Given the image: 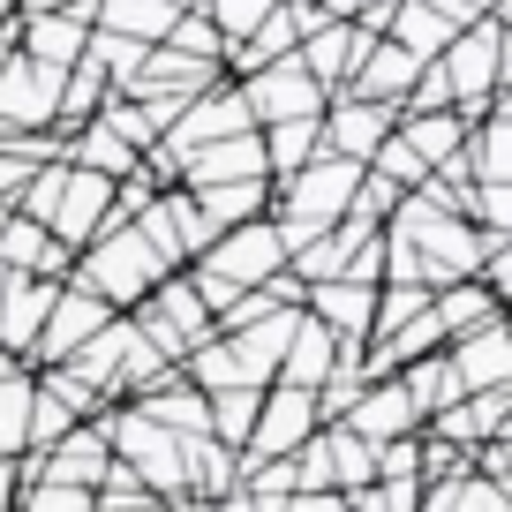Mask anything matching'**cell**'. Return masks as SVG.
Masks as SVG:
<instances>
[{
  "label": "cell",
  "instance_id": "36",
  "mask_svg": "<svg viewBox=\"0 0 512 512\" xmlns=\"http://www.w3.org/2000/svg\"><path fill=\"white\" fill-rule=\"evenodd\" d=\"M68 430H76V415H68V407L53 400L46 384H38V392H31V445H23V452H53Z\"/></svg>",
  "mask_w": 512,
  "mask_h": 512
},
{
  "label": "cell",
  "instance_id": "15",
  "mask_svg": "<svg viewBox=\"0 0 512 512\" xmlns=\"http://www.w3.org/2000/svg\"><path fill=\"white\" fill-rule=\"evenodd\" d=\"M106 467H113V452H106V430H98V422H76L53 452H38V482H61V490H98Z\"/></svg>",
  "mask_w": 512,
  "mask_h": 512
},
{
  "label": "cell",
  "instance_id": "8",
  "mask_svg": "<svg viewBox=\"0 0 512 512\" xmlns=\"http://www.w3.org/2000/svg\"><path fill=\"white\" fill-rule=\"evenodd\" d=\"M61 76H68V68H31L16 46H8V68H0V128L53 136V113H61Z\"/></svg>",
  "mask_w": 512,
  "mask_h": 512
},
{
  "label": "cell",
  "instance_id": "9",
  "mask_svg": "<svg viewBox=\"0 0 512 512\" xmlns=\"http://www.w3.org/2000/svg\"><path fill=\"white\" fill-rule=\"evenodd\" d=\"M392 121L400 113L392 106H369V98H324V121H317V151L324 159H347V166H369V151L392 136Z\"/></svg>",
  "mask_w": 512,
  "mask_h": 512
},
{
  "label": "cell",
  "instance_id": "29",
  "mask_svg": "<svg viewBox=\"0 0 512 512\" xmlns=\"http://www.w3.org/2000/svg\"><path fill=\"white\" fill-rule=\"evenodd\" d=\"M31 362H8L0 369V460H23V445H31Z\"/></svg>",
  "mask_w": 512,
  "mask_h": 512
},
{
  "label": "cell",
  "instance_id": "14",
  "mask_svg": "<svg viewBox=\"0 0 512 512\" xmlns=\"http://www.w3.org/2000/svg\"><path fill=\"white\" fill-rule=\"evenodd\" d=\"M422 430L445 437V445H460V452L490 445V437H512V384H505V392H475V400H452L445 415H430Z\"/></svg>",
  "mask_w": 512,
  "mask_h": 512
},
{
  "label": "cell",
  "instance_id": "18",
  "mask_svg": "<svg viewBox=\"0 0 512 512\" xmlns=\"http://www.w3.org/2000/svg\"><path fill=\"white\" fill-rule=\"evenodd\" d=\"M219 181H264V144H256V128L181 159V189H219Z\"/></svg>",
  "mask_w": 512,
  "mask_h": 512
},
{
  "label": "cell",
  "instance_id": "21",
  "mask_svg": "<svg viewBox=\"0 0 512 512\" xmlns=\"http://www.w3.org/2000/svg\"><path fill=\"white\" fill-rule=\"evenodd\" d=\"M460 166H467V181H475V189H512V121H505V106L482 113V121L467 128Z\"/></svg>",
  "mask_w": 512,
  "mask_h": 512
},
{
  "label": "cell",
  "instance_id": "1",
  "mask_svg": "<svg viewBox=\"0 0 512 512\" xmlns=\"http://www.w3.org/2000/svg\"><path fill=\"white\" fill-rule=\"evenodd\" d=\"M430 83L460 121H482V113L505 106V16L467 23V31L430 61Z\"/></svg>",
  "mask_w": 512,
  "mask_h": 512
},
{
  "label": "cell",
  "instance_id": "3",
  "mask_svg": "<svg viewBox=\"0 0 512 512\" xmlns=\"http://www.w3.org/2000/svg\"><path fill=\"white\" fill-rule=\"evenodd\" d=\"M98 430H106V452L128 467V475L144 482V497H189V482H181V437H166L159 422H144L136 407H106L98 415Z\"/></svg>",
  "mask_w": 512,
  "mask_h": 512
},
{
  "label": "cell",
  "instance_id": "22",
  "mask_svg": "<svg viewBox=\"0 0 512 512\" xmlns=\"http://www.w3.org/2000/svg\"><path fill=\"white\" fill-rule=\"evenodd\" d=\"M189 204L204 211L211 234H234V226L272 219V181H219V189H189Z\"/></svg>",
  "mask_w": 512,
  "mask_h": 512
},
{
  "label": "cell",
  "instance_id": "23",
  "mask_svg": "<svg viewBox=\"0 0 512 512\" xmlns=\"http://www.w3.org/2000/svg\"><path fill=\"white\" fill-rule=\"evenodd\" d=\"M144 422H159L166 437H211V415H204V392H196L189 377H166L159 392H144V400H128Z\"/></svg>",
  "mask_w": 512,
  "mask_h": 512
},
{
  "label": "cell",
  "instance_id": "41",
  "mask_svg": "<svg viewBox=\"0 0 512 512\" xmlns=\"http://www.w3.org/2000/svg\"><path fill=\"white\" fill-rule=\"evenodd\" d=\"M23 181H31V166L23 159H8V151H0V204H16V189Z\"/></svg>",
  "mask_w": 512,
  "mask_h": 512
},
{
  "label": "cell",
  "instance_id": "31",
  "mask_svg": "<svg viewBox=\"0 0 512 512\" xmlns=\"http://www.w3.org/2000/svg\"><path fill=\"white\" fill-rule=\"evenodd\" d=\"M264 144V181H287L317 159V121H279V128H256Z\"/></svg>",
  "mask_w": 512,
  "mask_h": 512
},
{
  "label": "cell",
  "instance_id": "2",
  "mask_svg": "<svg viewBox=\"0 0 512 512\" xmlns=\"http://www.w3.org/2000/svg\"><path fill=\"white\" fill-rule=\"evenodd\" d=\"M159 279H174V272L159 264V249H151L136 226H106V234H98L91 249H76V264H68V287H83L91 302H106L113 317H128Z\"/></svg>",
  "mask_w": 512,
  "mask_h": 512
},
{
  "label": "cell",
  "instance_id": "40",
  "mask_svg": "<svg viewBox=\"0 0 512 512\" xmlns=\"http://www.w3.org/2000/svg\"><path fill=\"white\" fill-rule=\"evenodd\" d=\"M347 279H354V287H377V279H384V234H369L362 249L347 256Z\"/></svg>",
  "mask_w": 512,
  "mask_h": 512
},
{
  "label": "cell",
  "instance_id": "47",
  "mask_svg": "<svg viewBox=\"0 0 512 512\" xmlns=\"http://www.w3.org/2000/svg\"><path fill=\"white\" fill-rule=\"evenodd\" d=\"M0 68H8V46H0Z\"/></svg>",
  "mask_w": 512,
  "mask_h": 512
},
{
  "label": "cell",
  "instance_id": "25",
  "mask_svg": "<svg viewBox=\"0 0 512 512\" xmlns=\"http://www.w3.org/2000/svg\"><path fill=\"white\" fill-rule=\"evenodd\" d=\"M332 362H339V339L324 332V324H294V339H287V354H279V377L272 384H294V392H317L324 377H332Z\"/></svg>",
  "mask_w": 512,
  "mask_h": 512
},
{
  "label": "cell",
  "instance_id": "28",
  "mask_svg": "<svg viewBox=\"0 0 512 512\" xmlns=\"http://www.w3.org/2000/svg\"><path fill=\"white\" fill-rule=\"evenodd\" d=\"M384 38H392L400 53H415L422 68H430V61H437V53H445L460 31H452V23L437 16V8H422V0H400V8H392V23H384Z\"/></svg>",
  "mask_w": 512,
  "mask_h": 512
},
{
  "label": "cell",
  "instance_id": "17",
  "mask_svg": "<svg viewBox=\"0 0 512 512\" xmlns=\"http://www.w3.org/2000/svg\"><path fill=\"white\" fill-rule=\"evenodd\" d=\"M347 430L362 437V445H392V437H422L415 407H407L400 377H384V384H362V400L347 407Z\"/></svg>",
  "mask_w": 512,
  "mask_h": 512
},
{
  "label": "cell",
  "instance_id": "13",
  "mask_svg": "<svg viewBox=\"0 0 512 512\" xmlns=\"http://www.w3.org/2000/svg\"><path fill=\"white\" fill-rule=\"evenodd\" d=\"M369 46H377V38H362L354 23H324V31H309L302 46H294V61H302V76L317 83L324 98H339L354 83V68H362Z\"/></svg>",
  "mask_w": 512,
  "mask_h": 512
},
{
  "label": "cell",
  "instance_id": "5",
  "mask_svg": "<svg viewBox=\"0 0 512 512\" xmlns=\"http://www.w3.org/2000/svg\"><path fill=\"white\" fill-rule=\"evenodd\" d=\"M211 279H226L234 294H256L264 279H279L287 272V241H279V226L272 219H256V226H234V234H219L204 256H196Z\"/></svg>",
  "mask_w": 512,
  "mask_h": 512
},
{
  "label": "cell",
  "instance_id": "24",
  "mask_svg": "<svg viewBox=\"0 0 512 512\" xmlns=\"http://www.w3.org/2000/svg\"><path fill=\"white\" fill-rule=\"evenodd\" d=\"M467 128H475V121H460V113H400V121H392V136H400V144H407V151H415V159L437 174V166L460 159Z\"/></svg>",
  "mask_w": 512,
  "mask_h": 512
},
{
  "label": "cell",
  "instance_id": "37",
  "mask_svg": "<svg viewBox=\"0 0 512 512\" xmlns=\"http://www.w3.org/2000/svg\"><path fill=\"white\" fill-rule=\"evenodd\" d=\"M347 512H422V482H369L347 497Z\"/></svg>",
  "mask_w": 512,
  "mask_h": 512
},
{
  "label": "cell",
  "instance_id": "45",
  "mask_svg": "<svg viewBox=\"0 0 512 512\" xmlns=\"http://www.w3.org/2000/svg\"><path fill=\"white\" fill-rule=\"evenodd\" d=\"M8 219H16V211H8V204H0V234H8Z\"/></svg>",
  "mask_w": 512,
  "mask_h": 512
},
{
  "label": "cell",
  "instance_id": "33",
  "mask_svg": "<svg viewBox=\"0 0 512 512\" xmlns=\"http://www.w3.org/2000/svg\"><path fill=\"white\" fill-rule=\"evenodd\" d=\"M272 8H279V0H196V16H204L211 31H219V46H226V53H234L241 38L256 31V23L272 16Z\"/></svg>",
  "mask_w": 512,
  "mask_h": 512
},
{
  "label": "cell",
  "instance_id": "44",
  "mask_svg": "<svg viewBox=\"0 0 512 512\" xmlns=\"http://www.w3.org/2000/svg\"><path fill=\"white\" fill-rule=\"evenodd\" d=\"M211 512H249V497H241V490H226V497H219Z\"/></svg>",
  "mask_w": 512,
  "mask_h": 512
},
{
  "label": "cell",
  "instance_id": "48",
  "mask_svg": "<svg viewBox=\"0 0 512 512\" xmlns=\"http://www.w3.org/2000/svg\"><path fill=\"white\" fill-rule=\"evenodd\" d=\"M0 369H8V362H0Z\"/></svg>",
  "mask_w": 512,
  "mask_h": 512
},
{
  "label": "cell",
  "instance_id": "10",
  "mask_svg": "<svg viewBox=\"0 0 512 512\" xmlns=\"http://www.w3.org/2000/svg\"><path fill=\"white\" fill-rule=\"evenodd\" d=\"M106 324H113V309H106V302H91L83 287H61V294H53V309H46V324H38L31 369H61L68 354H76L91 332H106Z\"/></svg>",
  "mask_w": 512,
  "mask_h": 512
},
{
  "label": "cell",
  "instance_id": "34",
  "mask_svg": "<svg viewBox=\"0 0 512 512\" xmlns=\"http://www.w3.org/2000/svg\"><path fill=\"white\" fill-rule=\"evenodd\" d=\"M422 309H430V294H422V287H377V317H369V347H377V339H392L400 324H415Z\"/></svg>",
  "mask_w": 512,
  "mask_h": 512
},
{
  "label": "cell",
  "instance_id": "4",
  "mask_svg": "<svg viewBox=\"0 0 512 512\" xmlns=\"http://www.w3.org/2000/svg\"><path fill=\"white\" fill-rule=\"evenodd\" d=\"M309 437H317V392H294V384H264L256 430H249V445H241L234 460H241V467H272V460H294Z\"/></svg>",
  "mask_w": 512,
  "mask_h": 512
},
{
  "label": "cell",
  "instance_id": "7",
  "mask_svg": "<svg viewBox=\"0 0 512 512\" xmlns=\"http://www.w3.org/2000/svg\"><path fill=\"white\" fill-rule=\"evenodd\" d=\"M249 128H256V121H249V106H241V91H234V83H219V91H204V98H189V106H181V121L159 136V151L174 159V181H181V159H189V151L226 144V136H249Z\"/></svg>",
  "mask_w": 512,
  "mask_h": 512
},
{
  "label": "cell",
  "instance_id": "35",
  "mask_svg": "<svg viewBox=\"0 0 512 512\" xmlns=\"http://www.w3.org/2000/svg\"><path fill=\"white\" fill-rule=\"evenodd\" d=\"M166 53H181V61H204V68H226V46H219V31H211L204 16H181L174 31H166Z\"/></svg>",
  "mask_w": 512,
  "mask_h": 512
},
{
  "label": "cell",
  "instance_id": "32",
  "mask_svg": "<svg viewBox=\"0 0 512 512\" xmlns=\"http://www.w3.org/2000/svg\"><path fill=\"white\" fill-rule=\"evenodd\" d=\"M256 407H264V392H211V400H204V415H211V445L241 452V445H249V430H256Z\"/></svg>",
  "mask_w": 512,
  "mask_h": 512
},
{
  "label": "cell",
  "instance_id": "42",
  "mask_svg": "<svg viewBox=\"0 0 512 512\" xmlns=\"http://www.w3.org/2000/svg\"><path fill=\"white\" fill-rule=\"evenodd\" d=\"M16 497H23V475H16V460H0V512H16Z\"/></svg>",
  "mask_w": 512,
  "mask_h": 512
},
{
  "label": "cell",
  "instance_id": "6",
  "mask_svg": "<svg viewBox=\"0 0 512 512\" xmlns=\"http://www.w3.org/2000/svg\"><path fill=\"white\" fill-rule=\"evenodd\" d=\"M241 106H249L256 128H279V121H324V91L302 76V61H272V68H256V76L234 83Z\"/></svg>",
  "mask_w": 512,
  "mask_h": 512
},
{
  "label": "cell",
  "instance_id": "46",
  "mask_svg": "<svg viewBox=\"0 0 512 512\" xmlns=\"http://www.w3.org/2000/svg\"><path fill=\"white\" fill-rule=\"evenodd\" d=\"M302 8H324V0H302Z\"/></svg>",
  "mask_w": 512,
  "mask_h": 512
},
{
  "label": "cell",
  "instance_id": "12",
  "mask_svg": "<svg viewBox=\"0 0 512 512\" xmlns=\"http://www.w3.org/2000/svg\"><path fill=\"white\" fill-rule=\"evenodd\" d=\"M83 38H91V0L68 8V16H16L8 46H16L31 68H76L83 61Z\"/></svg>",
  "mask_w": 512,
  "mask_h": 512
},
{
  "label": "cell",
  "instance_id": "30",
  "mask_svg": "<svg viewBox=\"0 0 512 512\" xmlns=\"http://www.w3.org/2000/svg\"><path fill=\"white\" fill-rule=\"evenodd\" d=\"M400 392H407V407H415V422L445 415V407L460 400V384H452V369H445V347L422 354V362H407V369H400Z\"/></svg>",
  "mask_w": 512,
  "mask_h": 512
},
{
  "label": "cell",
  "instance_id": "39",
  "mask_svg": "<svg viewBox=\"0 0 512 512\" xmlns=\"http://www.w3.org/2000/svg\"><path fill=\"white\" fill-rule=\"evenodd\" d=\"M422 8H437L452 31H467V23H482V16H505V0H422Z\"/></svg>",
  "mask_w": 512,
  "mask_h": 512
},
{
  "label": "cell",
  "instance_id": "19",
  "mask_svg": "<svg viewBox=\"0 0 512 512\" xmlns=\"http://www.w3.org/2000/svg\"><path fill=\"white\" fill-rule=\"evenodd\" d=\"M294 46H302V16H294V0H279L272 16H264L234 53H226V83L256 76V68H272V61H294Z\"/></svg>",
  "mask_w": 512,
  "mask_h": 512
},
{
  "label": "cell",
  "instance_id": "38",
  "mask_svg": "<svg viewBox=\"0 0 512 512\" xmlns=\"http://www.w3.org/2000/svg\"><path fill=\"white\" fill-rule=\"evenodd\" d=\"M16 512H91V490H61V482H31Z\"/></svg>",
  "mask_w": 512,
  "mask_h": 512
},
{
  "label": "cell",
  "instance_id": "20",
  "mask_svg": "<svg viewBox=\"0 0 512 512\" xmlns=\"http://www.w3.org/2000/svg\"><path fill=\"white\" fill-rule=\"evenodd\" d=\"M294 324H302V309H272L264 324H249V332H234V339H226V354L241 362V377H249L256 392H264V384L279 377V354H287Z\"/></svg>",
  "mask_w": 512,
  "mask_h": 512
},
{
  "label": "cell",
  "instance_id": "26",
  "mask_svg": "<svg viewBox=\"0 0 512 512\" xmlns=\"http://www.w3.org/2000/svg\"><path fill=\"white\" fill-rule=\"evenodd\" d=\"M317 452H324V475H332L339 497H354V490H369V482H377V445H362L347 422H324V430H317Z\"/></svg>",
  "mask_w": 512,
  "mask_h": 512
},
{
  "label": "cell",
  "instance_id": "11",
  "mask_svg": "<svg viewBox=\"0 0 512 512\" xmlns=\"http://www.w3.org/2000/svg\"><path fill=\"white\" fill-rule=\"evenodd\" d=\"M445 369H452V384H460V400H475V392H505V384H512V332H505V317L482 324V332H467V339H452Z\"/></svg>",
  "mask_w": 512,
  "mask_h": 512
},
{
  "label": "cell",
  "instance_id": "43",
  "mask_svg": "<svg viewBox=\"0 0 512 512\" xmlns=\"http://www.w3.org/2000/svg\"><path fill=\"white\" fill-rule=\"evenodd\" d=\"M68 8H83V0H16V16H68Z\"/></svg>",
  "mask_w": 512,
  "mask_h": 512
},
{
  "label": "cell",
  "instance_id": "27",
  "mask_svg": "<svg viewBox=\"0 0 512 512\" xmlns=\"http://www.w3.org/2000/svg\"><path fill=\"white\" fill-rule=\"evenodd\" d=\"M430 317H437V332H445V347H452V339L497 324V317H505V302H490L475 279H460V287H437V294H430Z\"/></svg>",
  "mask_w": 512,
  "mask_h": 512
},
{
  "label": "cell",
  "instance_id": "16",
  "mask_svg": "<svg viewBox=\"0 0 512 512\" xmlns=\"http://www.w3.org/2000/svg\"><path fill=\"white\" fill-rule=\"evenodd\" d=\"M128 339H136V324H128V317H113L106 332H91V339H83V347L61 362V369L83 384V392H91L98 407H113V384H121V354H128Z\"/></svg>",
  "mask_w": 512,
  "mask_h": 512
}]
</instances>
